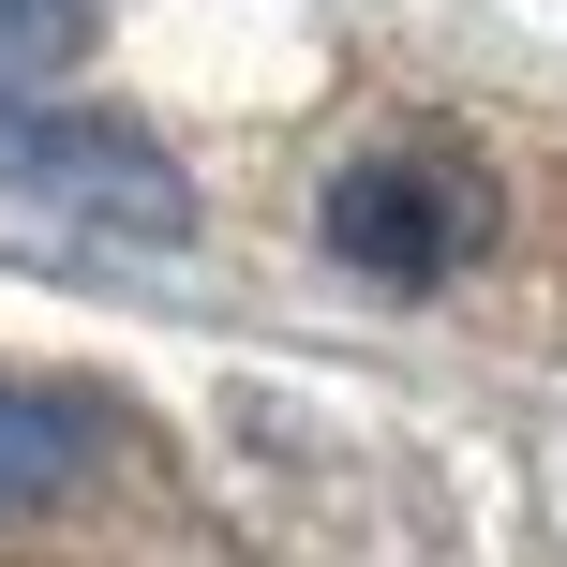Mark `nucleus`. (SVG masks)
I'll return each instance as SVG.
<instances>
[{"label":"nucleus","mask_w":567,"mask_h":567,"mask_svg":"<svg viewBox=\"0 0 567 567\" xmlns=\"http://www.w3.org/2000/svg\"><path fill=\"white\" fill-rule=\"evenodd\" d=\"M90 463H105V419H90L75 389H30V373H0V523L60 508Z\"/></svg>","instance_id":"7ed1b4c3"},{"label":"nucleus","mask_w":567,"mask_h":567,"mask_svg":"<svg viewBox=\"0 0 567 567\" xmlns=\"http://www.w3.org/2000/svg\"><path fill=\"white\" fill-rule=\"evenodd\" d=\"M90 30V0H0V60H60Z\"/></svg>","instance_id":"20e7f679"},{"label":"nucleus","mask_w":567,"mask_h":567,"mask_svg":"<svg viewBox=\"0 0 567 567\" xmlns=\"http://www.w3.org/2000/svg\"><path fill=\"white\" fill-rule=\"evenodd\" d=\"M0 195L60 209V225L105 239H195V179L105 105H45V90H0Z\"/></svg>","instance_id":"f257e3e1"},{"label":"nucleus","mask_w":567,"mask_h":567,"mask_svg":"<svg viewBox=\"0 0 567 567\" xmlns=\"http://www.w3.org/2000/svg\"><path fill=\"white\" fill-rule=\"evenodd\" d=\"M493 239V179L449 165V150H373V165L329 179V255L373 284H449Z\"/></svg>","instance_id":"f03ea898"}]
</instances>
